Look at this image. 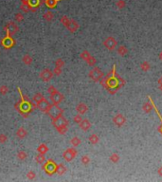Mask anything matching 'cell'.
Segmentation results:
<instances>
[{"instance_id":"cell-25","label":"cell","mask_w":162,"mask_h":182,"mask_svg":"<svg viewBox=\"0 0 162 182\" xmlns=\"http://www.w3.org/2000/svg\"><path fill=\"white\" fill-rule=\"evenodd\" d=\"M40 4H41L40 0H29V5L31 7V10L32 9H34V8L39 7Z\"/></svg>"},{"instance_id":"cell-5","label":"cell","mask_w":162,"mask_h":182,"mask_svg":"<svg viewBox=\"0 0 162 182\" xmlns=\"http://www.w3.org/2000/svg\"><path fill=\"white\" fill-rule=\"evenodd\" d=\"M76 155H77V151L76 149H74V148H68V149L64 151V153H63V158H65V160L66 161L73 160Z\"/></svg>"},{"instance_id":"cell-16","label":"cell","mask_w":162,"mask_h":182,"mask_svg":"<svg viewBox=\"0 0 162 182\" xmlns=\"http://www.w3.org/2000/svg\"><path fill=\"white\" fill-rule=\"evenodd\" d=\"M20 110L23 112H29L31 110V104H29V102L23 101L20 104Z\"/></svg>"},{"instance_id":"cell-23","label":"cell","mask_w":162,"mask_h":182,"mask_svg":"<svg viewBox=\"0 0 162 182\" xmlns=\"http://www.w3.org/2000/svg\"><path fill=\"white\" fill-rule=\"evenodd\" d=\"M53 18H54V14L53 13H51V11H47V13H44V19L46 21L50 22L53 20Z\"/></svg>"},{"instance_id":"cell-48","label":"cell","mask_w":162,"mask_h":182,"mask_svg":"<svg viewBox=\"0 0 162 182\" xmlns=\"http://www.w3.org/2000/svg\"><path fill=\"white\" fill-rule=\"evenodd\" d=\"M158 85H162V76L160 77V79L158 80Z\"/></svg>"},{"instance_id":"cell-17","label":"cell","mask_w":162,"mask_h":182,"mask_svg":"<svg viewBox=\"0 0 162 182\" xmlns=\"http://www.w3.org/2000/svg\"><path fill=\"white\" fill-rule=\"evenodd\" d=\"M27 131H26V129L23 128V127H20L18 130L16 131V136H18L19 139H25L26 136H27Z\"/></svg>"},{"instance_id":"cell-41","label":"cell","mask_w":162,"mask_h":182,"mask_svg":"<svg viewBox=\"0 0 162 182\" xmlns=\"http://www.w3.org/2000/svg\"><path fill=\"white\" fill-rule=\"evenodd\" d=\"M8 140V136L5 134H0V143H5Z\"/></svg>"},{"instance_id":"cell-21","label":"cell","mask_w":162,"mask_h":182,"mask_svg":"<svg viewBox=\"0 0 162 182\" xmlns=\"http://www.w3.org/2000/svg\"><path fill=\"white\" fill-rule=\"evenodd\" d=\"M88 139H89V142L91 143V144H94V145H95V144H97L98 142H99V140H100L99 136H98V135H96V134L90 135Z\"/></svg>"},{"instance_id":"cell-32","label":"cell","mask_w":162,"mask_h":182,"mask_svg":"<svg viewBox=\"0 0 162 182\" xmlns=\"http://www.w3.org/2000/svg\"><path fill=\"white\" fill-rule=\"evenodd\" d=\"M17 158L19 160H25L26 158H27V153L24 151H20V152H18V154H17Z\"/></svg>"},{"instance_id":"cell-44","label":"cell","mask_w":162,"mask_h":182,"mask_svg":"<svg viewBox=\"0 0 162 182\" xmlns=\"http://www.w3.org/2000/svg\"><path fill=\"white\" fill-rule=\"evenodd\" d=\"M63 66H64V61H63V60L58 59L57 61H56V66H57V67H60V68H61Z\"/></svg>"},{"instance_id":"cell-9","label":"cell","mask_w":162,"mask_h":182,"mask_svg":"<svg viewBox=\"0 0 162 182\" xmlns=\"http://www.w3.org/2000/svg\"><path fill=\"white\" fill-rule=\"evenodd\" d=\"M56 167H57V165L55 164V162H53L52 160H48L46 163V165L44 166V170L48 174H53L54 173H56Z\"/></svg>"},{"instance_id":"cell-37","label":"cell","mask_w":162,"mask_h":182,"mask_svg":"<svg viewBox=\"0 0 162 182\" xmlns=\"http://www.w3.org/2000/svg\"><path fill=\"white\" fill-rule=\"evenodd\" d=\"M8 91H9V88H8V86L5 85H3L0 86V93H1L2 95H5L8 93Z\"/></svg>"},{"instance_id":"cell-8","label":"cell","mask_w":162,"mask_h":182,"mask_svg":"<svg viewBox=\"0 0 162 182\" xmlns=\"http://www.w3.org/2000/svg\"><path fill=\"white\" fill-rule=\"evenodd\" d=\"M113 123H115L118 127H122V125L125 124L126 123V119L122 114H117V115L113 118Z\"/></svg>"},{"instance_id":"cell-46","label":"cell","mask_w":162,"mask_h":182,"mask_svg":"<svg viewBox=\"0 0 162 182\" xmlns=\"http://www.w3.org/2000/svg\"><path fill=\"white\" fill-rule=\"evenodd\" d=\"M54 91H56V89L54 88L53 86H50V89H48V92H50V93H53Z\"/></svg>"},{"instance_id":"cell-42","label":"cell","mask_w":162,"mask_h":182,"mask_svg":"<svg viewBox=\"0 0 162 182\" xmlns=\"http://www.w3.org/2000/svg\"><path fill=\"white\" fill-rule=\"evenodd\" d=\"M82 117H81V114H80V115H76V116H75L74 118H73V120L75 121V123H81V121H82Z\"/></svg>"},{"instance_id":"cell-14","label":"cell","mask_w":162,"mask_h":182,"mask_svg":"<svg viewBox=\"0 0 162 182\" xmlns=\"http://www.w3.org/2000/svg\"><path fill=\"white\" fill-rule=\"evenodd\" d=\"M2 45L4 46L5 48H12L13 46L14 45V40L13 39L12 37H10V36L8 35L6 38H4V39H3V41H2Z\"/></svg>"},{"instance_id":"cell-34","label":"cell","mask_w":162,"mask_h":182,"mask_svg":"<svg viewBox=\"0 0 162 182\" xmlns=\"http://www.w3.org/2000/svg\"><path fill=\"white\" fill-rule=\"evenodd\" d=\"M86 62H87V64H89L90 66H94L96 64V63H97V60L94 58L93 56H90L89 58L86 60Z\"/></svg>"},{"instance_id":"cell-51","label":"cell","mask_w":162,"mask_h":182,"mask_svg":"<svg viewBox=\"0 0 162 182\" xmlns=\"http://www.w3.org/2000/svg\"><path fill=\"white\" fill-rule=\"evenodd\" d=\"M159 89H160V91L162 92V85H159Z\"/></svg>"},{"instance_id":"cell-12","label":"cell","mask_w":162,"mask_h":182,"mask_svg":"<svg viewBox=\"0 0 162 182\" xmlns=\"http://www.w3.org/2000/svg\"><path fill=\"white\" fill-rule=\"evenodd\" d=\"M66 28L68 29L70 32H75L79 29V24L75 20H73V19H69L68 24H67Z\"/></svg>"},{"instance_id":"cell-36","label":"cell","mask_w":162,"mask_h":182,"mask_svg":"<svg viewBox=\"0 0 162 182\" xmlns=\"http://www.w3.org/2000/svg\"><path fill=\"white\" fill-rule=\"evenodd\" d=\"M60 21H61V23L64 26L66 27L67 24H68V22H69V19H68V17H67V16H66V15H64V16H62L61 19H60Z\"/></svg>"},{"instance_id":"cell-47","label":"cell","mask_w":162,"mask_h":182,"mask_svg":"<svg viewBox=\"0 0 162 182\" xmlns=\"http://www.w3.org/2000/svg\"><path fill=\"white\" fill-rule=\"evenodd\" d=\"M157 173H158V174H159V176H160L162 177V166L160 167V168H159V169H158V170H157Z\"/></svg>"},{"instance_id":"cell-29","label":"cell","mask_w":162,"mask_h":182,"mask_svg":"<svg viewBox=\"0 0 162 182\" xmlns=\"http://www.w3.org/2000/svg\"><path fill=\"white\" fill-rule=\"evenodd\" d=\"M140 68L143 70V71H148L150 70V68H151V66H150V64L148 62H146V61H144V62H142L140 64Z\"/></svg>"},{"instance_id":"cell-15","label":"cell","mask_w":162,"mask_h":182,"mask_svg":"<svg viewBox=\"0 0 162 182\" xmlns=\"http://www.w3.org/2000/svg\"><path fill=\"white\" fill-rule=\"evenodd\" d=\"M76 110L79 114H81V115H84V113H86V111L88 110V107L87 105L84 102H81V104H79L77 106H76Z\"/></svg>"},{"instance_id":"cell-50","label":"cell","mask_w":162,"mask_h":182,"mask_svg":"<svg viewBox=\"0 0 162 182\" xmlns=\"http://www.w3.org/2000/svg\"><path fill=\"white\" fill-rule=\"evenodd\" d=\"M159 59H160V60L162 61V51H161V52L159 53Z\"/></svg>"},{"instance_id":"cell-40","label":"cell","mask_w":162,"mask_h":182,"mask_svg":"<svg viewBox=\"0 0 162 182\" xmlns=\"http://www.w3.org/2000/svg\"><path fill=\"white\" fill-rule=\"evenodd\" d=\"M44 97H43V95L42 94H40V93H37L34 97H33V101H35L36 102H38L40 100H42Z\"/></svg>"},{"instance_id":"cell-43","label":"cell","mask_w":162,"mask_h":182,"mask_svg":"<svg viewBox=\"0 0 162 182\" xmlns=\"http://www.w3.org/2000/svg\"><path fill=\"white\" fill-rule=\"evenodd\" d=\"M35 173L34 172H32V171H31V172H29L28 174H27V176H28V178H29V179H34L35 178Z\"/></svg>"},{"instance_id":"cell-30","label":"cell","mask_w":162,"mask_h":182,"mask_svg":"<svg viewBox=\"0 0 162 182\" xmlns=\"http://www.w3.org/2000/svg\"><path fill=\"white\" fill-rule=\"evenodd\" d=\"M35 160H36V162H38V163H44L45 161H46V158H45V155L38 154L35 157Z\"/></svg>"},{"instance_id":"cell-13","label":"cell","mask_w":162,"mask_h":182,"mask_svg":"<svg viewBox=\"0 0 162 182\" xmlns=\"http://www.w3.org/2000/svg\"><path fill=\"white\" fill-rule=\"evenodd\" d=\"M79 126H80V128L82 129V130L84 131H88L90 128H91V123L87 120H82V121L80 123H79Z\"/></svg>"},{"instance_id":"cell-28","label":"cell","mask_w":162,"mask_h":182,"mask_svg":"<svg viewBox=\"0 0 162 182\" xmlns=\"http://www.w3.org/2000/svg\"><path fill=\"white\" fill-rule=\"evenodd\" d=\"M22 61L25 64H31L32 63V58L29 54H25L22 58Z\"/></svg>"},{"instance_id":"cell-2","label":"cell","mask_w":162,"mask_h":182,"mask_svg":"<svg viewBox=\"0 0 162 182\" xmlns=\"http://www.w3.org/2000/svg\"><path fill=\"white\" fill-rule=\"evenodd\" d=\"M47 113L52 120H54V119H56V118L62 116L63 110L59 107L58 104H52V105H50V107H48Z\"/></svg>"},{"instance_id":"cell-4","label":"cell","mask_w":162,"mask_h":182,"mask_svg":"<svg viewBox=\"0 0 162 182\" xmlns=\"http://www.w3.org/2000/svg\"><path fill=\"white\" fill-rule=\"evenodd\" d=\"M103 46L109 50H114V49L117 48V46H118V42L115 39L114 37H107L106 39L103 41Z\"/></svg>"},{"instance_id":"cell-1","label":"cell","mask_w":162,"mask_h":182,"mask_svg":"<svg viewBox=\"0 0 162 182\" xmlns=\"http://www.w3.org/2000/svg\"><path fill=\"white\" fill-rule=\"evenodd\" d=\"M52 123H53L54 127L57 129L60 134L63 135L66 132L67 126H68V121L63 116H60L58 118H56V119L52 120Z\"/></svg>"},{"instance_id":"cell-27","label":"cell","mask_w":162,"mask_h":182,"mask_svg":"<svg viewBox=\"0 0 162 182\" xmlns=\"http://www.w3.org/2000/svg\"><path fill=\"white\" fill-rule=\"evenodd\" d=\"M70 143H71V145H72V146L77 147V146H79L81 144V139H79L78 136H74V138L71 139Z\"/></svg>"},{"instance_id":"cell-18","label":"cell","mask_w":162,"mask_h":182,"mask_svg":"<svg viewBox=\"0 0 162 182\" xmlns=\"http://www.w3.org/2000/svg\"><path fill=\"white\" fill-rule=\"evenodd\" d=\"M153 108H154V106L152 104V102H147L142 105V109L145 113H150L153 110Z\"/></svg>"},{"instance_id":"cell-31","label":"cell","mask_w":162,"mask_h":182,"mask_svg":"<svg viewBox=\"0 0 162 182\" xmlns=\"http://www.w3.org/2000/svg\"><path fill=\"white\" fill-rule=\"evenodd\" d=\"M110 160L113 162V163H118L119 160V155L117 154V153H113L111 155H110Z\"/></svg>"},{"instance_id":"cell-22","label":"cell","mask_w":162,"mask_h":182,"mask_svg":"<svg viewBox=\"0 0 162 182\" xmlns=\"http://www.w3.org/2000/svg\"><path fill=\"white\" fill-rule=\"evenodd\" d=\"M118 53L120 56H125L128 53V49L125 46H120L118 48Z\"/></svg>"},{"instance_id":"cell-45","label":"cell","mask_w":162,"mask_h":182,"mask_svg":"<svg viewBox=\"0 0 162 182\" xmlns=\"http://www.w3.org/2000/svg\"><path fill=\"white\" fill-rule=\"evenodd\" d=\"M61 73H62V69L60 67L56 66L55 69H54V74H56V75H61Z\"/></svg>"},{"instance_id":"cell-19","label":"cell","mask_w":162,"mask_h":182,"mask_svg":"<svg viewBox=\"0 0 162 182\" xmlns=\"http://www.w3.org/2000/svg\"><path fill=\"white\" fill-rule=\"evenodd\" d=\"M47 151H48V147L44 143L40 144L39 147L37 148V152H38L39 154H42V155H46L47 153Z\"/></svg>"},{"instance_id":"cell-6","label":"cell","mask_w":162,"mask_h":182,"mask_svg":"<svg viewBox=\"0 0 162 182\" xmlns=\"http://www.w3.org/2000/svg\"><path fill=\"white\" fill-rule=\"evenodd\" d=\"M5 29L7 30V32H8V35H12V34L16 33L18 30H19V28H18L17 24H15V22L10 21L7 23Z\"/></svg>"},{"instance_id":"cell-33","label":"cell","mask_w":162,"mask_h":182,"mask_svg":"<svg viewBox=\"0 0 162 182\" xmlns=\"http://www.w3.org/2000/svg\"><path fill=\"white\" fill-rule=\"evenodd\" d=\"M116 6L118 7V9L122 10L123 8H125L126 2L124 1V0H118V1H117V3H116Z\"/></svg>"},{"instance_id":"cell-10","label":"cell","mask_w":162,"mask_h":182,"mask_svg":"<svg viewBox=\"0 0 162 182\" xmlns=\"http://www.w3.org/2000/svg\"><path fill=\"white\" fill-rule=\"evenodd\" d=\"M52 77H53V72L48 69V68H46V69L42 70L41 71V73H40V78L42 79L44 82L50 81V80L52 79Z\"/></svg>"},{"instance_id":"cell-20","label":"cell","mask_w":162,"mask_h":182,"mask_svg":"<svg viewBox=\"0 0 162 182\" xmlns=\"http://www.w3.org/2000/svg\"><path fill=\"white\" fill-rule=\"evenodd\" d=\"M66 172V167L65 165L59 164V165H57V167H56V173L60 174V176H62V174H64Z\"/></svg>"},{"instance_id":"cell-49","label":"cell","mask_w":162,"mask_h":182,"mask_svg":"<svg viewBox=\"0 0 162 182\" xmlns=\"http://www.w3.org/2000/svg\"><path fill=\"white\" fill-rule=\"evenodd\" d=\"M21 2L23 4H26V3H29V0H21Z\"/></svg>"},{"instance_id":"cell-3","label":"cell","mask_w":162,"mask_h":182,"mask_svg":"<svg viewBox=\"0 0 162 182\" xmlns=\"http://www.w3.org/2000/svg\"><path fill=\"white\" fill-rule=\"evenodd\" d=\"M89 77L92 79L94 82H99L101 79L103 78V72L101 71L99 67H94L93 69L89 72Z\"/></svg>"},{"instance_id":"cell-26","label":"cell","mask_w":162,"mask_h":182,"mask_svg":"<svg viewBox=\"0 0 162 182\" xmlns=\"http://www.w3.org/2000/svg\"><path fill=\"white\" fill-rule=\"evenodd\" d=\"M20 10L23 11V13H29V10H31V7L29 5V3H26V4H21V7H20Z\"/></svg>"},{"instance_id":"cell-24","label":"cell","mask_w":162,"mask_h":182,"mask_svg":"<svg viewBox=\"0 0 162 182\" xmlns=\"http://www.w3.org/2000/svg\"><path fill=\"white\" fill-rule=\"evenodd\" d=\"M59 1H61V0H46V5L48 7V8H54L56 5L58 4Z\"/></svg>"},{"instance_id":"cell-11","label":"cell","mask_w":162,"mask_h":182,"mask_svg":"<svg viewBox=\"0 0 162 182\" xmlns=\"http://www.w3.org/2000/svg\"><path fill=\"white\" fill-rule=\"evenodd\" d=\"M50 102H48L47 100H46L45 98H43L42 100H40L38 102H37V107L43 112H47L48 107H50Z\"/></svg>"},{"instance_id":"cell-7","label":"cell","mask_w":162,"mask_h":182,"mask_svg":"<svg viewBox=\"0 0 162 182\" xmlns=\"http://www.w3.org/2000/svg\"><path fill=\"white\" fill-rule=\"evenodd\" d=\"M64 100V95L61 94L59 91H54L53 93H50V101L53 104H59Z\"/></svg>"},{"instance_id":"cell-38","label":"cell","mask_w":162,"mask_h":182,"mask_svg":"<svg viewBox=\"0 0 162 182\" xmlns=\"http://www.w3.org/2000/svg\"><path fill=\"white\" fill-rule=\"evenodd\" d=\"M90 162V158L88 155H82V163L84 165H87L88 163Z\"/></svg>"},{"instance_id":"cell-39","label":"cell","mask_w":162,"mask_h":182,"mask_svg":"<svg viewBox=\"0 0 162 182\" xmlns=\"http://www.w3.org/2000/svg\"><path fill=\"white\" fill-rule=\"evenodd\" d=\"M15 20L17 21V22H22L24 20V16H23V14L22 13H16L15 14Z\"/></svg>"},{"instance_id":"cell-35","label":"cell","mask_w":162,"mask_h":182,"mask_svg":"<svg viewBox=\"0 0 162 182\" xmlns=\"http://www.w3.org/2000/svg\"><path fill=\"white\" fill-rule=\"evenodd\" d=\"M90 56H91V54H90L89 51H87V50H84V51H82V52L81 53V58H82V59H84V61L87 60Z\"/></svg>"}]
</instances>
